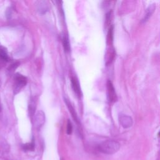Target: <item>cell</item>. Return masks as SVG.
Returning a JSON list of instances; mask_svg holds the SVG:
<instances>
[{
	"label": "cell",
	"mask_w": 160,
	"mask_h": 160,
	"mask_svg": "<svg viewBox=\"0 0 160 160\" xmlns=\"http://www.w3.org/2000/svg\"><path fill=\"white\" fill-rule=\"evenodd\" d=\"M14 79V93L15 94H16L27 83V78L24 76L19 74V73H16Z\"/></svg>",
	"instance_id": "2"
},
{
	"label": "cell",
	"mask_w": 160,
	"mask_h": 160,
	"mask_svg": "<svg viewBox=\"0 0 160 160\" xmlns=\"http://www.w3.org/2000/svg\"><path fill=\"white\" fill-rule=\"evenodd\" d=\"M0 60H1V59H0ZM1 61H2V60H1ZM1 63H0V66H1Z\"/></svg>",
	"instance_id": "19"
},
{
	"label": "cell",
	"mask_w": 160,
	"mask_h": 160,
	"mask_svg": "<svg viewBox=\"0 0 160 160\" xmlns=\"http://www.w3.org/2000/svg\"><path fill=\"white\" fill-rule=\"evenodd\" d=\"M23 148L26 151H33L35 149V144L34 143H30L24 144Z\"/></svg>",
	"instance_id": "15"
},
{
	"label": "cell",
	"mask_w": 160,
	"mask_h": 160,
	"mask_svg": "<svg viewBox=\"0 0 160 160\" xmlns=\"http://www.w3.org/2000/svg\"><path fill=\"white\" fill-rule=\"evenodd\" d=\"M64 101H65L66 105H67V107H68V108L70 112L71 113V116H72L73 119L75 120V121L77 124H79V119H78L77 114H76V111H75L74 108L73 107V106L71 105V103L68 101V99H64Z\"/></svg>",
	"instance_id": "9"
},
{
	"label": "cell",
	"mask_w": 160,
	"mask_h": 160,
	"mask_svg": "<svg viewBox=\"0 0 160 160\" xmlns=\"http://www.w3.org/2000/svg\"><path fill=\"white\" fill-rule=\"evenodd\" d=\"M100 151L107 155H112L116 153L120 148V144L114 140H107L103 141L98 146Z\"/></svg>",
	"instance_id": "1"
},
{
	"label": "cell",
	"mask_w": 160,
	"mask_h": 160,
	"mask_svg": "<svg viewBox=\"0 0 160 160\" xmlns=\"http://www.w3.org/2000/svg\"><path fill=\"white\" fill-rule=\"evenodd\" d=\"M113 42V26H111L108 32V35H107V44L108 46H112Z\"/></svg>",
	"instance_id": "12"
},
{
	"label": "cell",
	"mask_w": 160,
	"mask_h": 160,
	"mask_svg": "<svg viewBox=\"0 0 160 160\" xmlns=\"http://www.w3.org/2000/svg\"><path fill=\"white\" fill-rule=\"evenodd\" d=\"M155 9H156V6L155 4H152L148 6V8L146 10L144 16L142 20L143 23H146L148 21V20L150 19V18L153 14V13H154Z\"/></svg>",
	"instance_id": "7"
},
{
	"label": "cell",
	"mask_w": 160,
	"mask_h": 160,
	"mask_svg": "<svg viewBox=\"0 0 160 160\" xmlns=\"http://www.w3.org/2000/svg\"><path fill=\"white\" fill-rule=\"evenodd\" d=\"M62 40H63L62 42H63V45L64 51L66 53L70 52V51L71 50V47H70V41H69V38H68V36H67V35H64Z\"/></svg>",
	"instance_id": "10"
},
{
	"label": "cell",
	"mask_w": 160,
	"mask_h": 160,
	"mask_svg": "<svg viewBox=\"0 0 160 160\" xmlns=\"http://www.w3.org/2000/svg\"><path fill=\"white\" fill-rule=\"evenodd\" d=\"M71 87L73 88V91L75 92V94L80 97L81 95V88H80V86L77 79L75 77H71Z\"/></svg>",
	"instance_id": "6"
},
{
	"label": "cell",
	"mask_w": 160,
	"mask_h": 160,
	"mask_svg": "<svg viewBox=\"0 0 160 160\" xmlns=\"http://www.w3.org/2000/svg\"><path fill=\"white\" fill-rule=\"evenodd\" d=\"M38 10L41 14H44L48 11V6L44 1H39L38 4Z\"/></svg>",
	"instance_id": "13"
},
{
	"label": "cell",
	"mask_w": 160,
	"mask_h": 160,
	"mask_svg": "<svg viewBox=\"0 0 160 160\" xmlns=\"http://www.w3.org/2000/svg\"><path fill=\"white\" fill-rule=\"evenodd\" d=\"M45 122V115L43 111H38L35 118V125L36 128H40Z\"/></svg>",
	"instance_id": "5"
},
{
	"label": "cell",
	"mask_w": 160,
	"mask_h": 160,
	"mask_svg": "<svg viewBox=\"0 0 160 160\" xmlns=\"http://www.w3.org/2000/svg\"><path fill=\"white\" fill-rule=\"evenodd\" d=\"M107 90H108V99L109 101L111 103H115L117 101V96L115 91V89L113 86V83L111 81H108L107 84Z\"/></svg>",
	"instance_id": "3"
},
{
	"label": "cell",
	"mask_w": 160,
	"mask_h": 160,
	"mask_svg": "<svg viewBox=\"0 0 160 160\" xmlns=\"http://www.w3.org/2000/svg\"><path fill=\"white\" fill-rule=\"evenodd\" d=\"M119 121L120 124H121L124 128H130L133 124L132 118L126 115H120L119 117Z\"/></svg>",
	"instance_id": "4"
},
{
	"label": "cell",
	"mask_w": 160,
	"mask_h": 160,
	"mask_svg": "<svg viewBox=\"0 0 160 160\" xmlns=\"http://www.w3.org/2000/svg\"><path fill=\"white\" fill-rule=\"evenodd\" d=\"M36 110V102L35 99H31V101L29 104V113L31 116H33L35 115Z\"/></svg>",
	"instance_id": "14"
},
{
	"label": "cell",
	"mask_w": 160,
	"mask_h": 160,
	"mask_svg": "<svg viewBox=\"0 0 160 160\" xmlns=\"http://www.w3.org/2000/svg\"><path fill=\"white\" fill-rule=\"evenodd\" d=\"M19 63H15L14 64H13L11 65L10 67L9 68V71H15V70L18 67V66H19Z\"/></svg>",
	"instance_id": "18"
},
{
	"label": "cell",
	"mask_w": 160,
	"mask_h": 160,
	"mask_svg": "<svg viewBox=\"0 0 160 160\" xmlns=\"http://www.w3.org/2000/svg\"><path fill=\"white\" fill-rule=\"evenodd\" d=\"M115 56V51L112 46H110V49L106 52V64H109L111 63V62L113 61Z\"/></svg>",
	"instance_id": "8"
},
{
	"label": "cell",
	"mask_w": 160,
	"mask_h": 160,
	"mask_svg": "<svg viewBox=\"0 0 160 160\" xmlns=\"http://www.w3.org/2000/svg\"><path fill=\"white\" fill-rule=\"evenodd\" d=\"M112 13H113V11H110L107 13V14H106V26H110V24H111V21L112 19Z\"/></svg>",
	"instance_id": "16"
},
{
	"label": "cell",
	"mask_w": 160,
	"mask_h": 160,
	"mask_svg": "<svg viewBox=\"0 0 160 160\" xmlns=\"http://www.w3.org/2000/svg\"><path fill=\"white\" fill-rule=\"evenodd\" d=\"M0 59L4 61H8L9 59L8 53L6 50L2 46H0Z\"/></svg>",
	"instance_id": "11"
},
{
	"label": "cell",
	"mask_w": 160,
	"mask_h": 160,
	"mask_svg": "<svg viewBox=\"0 0 160 160\" xmlns=\"http://www.w3.org/2000/svg\"><path fill=\"white\" fill-rule=\"evenodd\" d=\"M73 131V126L70 120H68L67 124V129H66V133L68 135H71Z\"/></svg>",
	"instance_id": "17"
}]
</instances>
